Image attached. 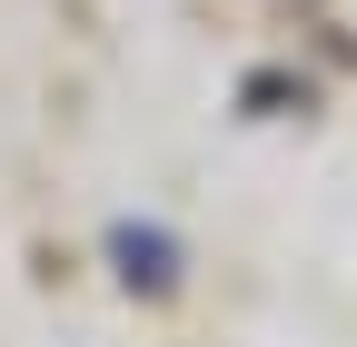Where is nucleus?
Masks as SVG:
<instances>
[{"label":"nucleus","instance_id":"1","mask_svg":"<svg viewBox=\"0 0 357 347\" xmlns=\"http://www.w3.org/2000/svg\"><path fill=\"white\" fill-rule=\"evenodd\" d=\"M119 258H129V278L169 288V238H149V229H119Z\"/></svg>","mask_w":357,"mask_h":347}]
</instances>
